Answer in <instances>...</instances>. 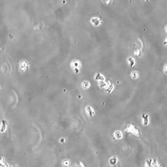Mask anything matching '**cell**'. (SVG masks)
Here are the masks:
<instances>
[{
	"label": "cell",
	"instance_id": "4",
	"mask_svg": "<svg viewBox=\"0 0 167 167\" xmlns=\"http://www.w3.org/2000/svg\"><path fill=\"white\" fill-rule=\"evenodd\" d=\"M131 76L132 79L134 80L138 79L139 76L138 72L137 71H133L131 73Z\"/></svg>",
	"mask_w": 167,
	"mask_h": 167
},
{
	"label": "cell",
	"instance_id": "1",
	"mask_svg": "<svg viewBox=\"0 0 167 167\" xmlns=\"http://www.w3.org/2000/svg\"><path fill=\"white\" fill-rule=\"evenodd\" d=\"M143 124L144 126H147L150 123V116L147 114H143L142 116Z\"/></svg>",
	"mask_w": 167,
	"mask_h": 167
},
{
	"label": "cell",
	"instance_id": "5",
	"mask_svg": "<svg viewBox=\"0 0 167 167\" xmlns=\"http://www.w3.org/2000/svg\"><path fill=\"white\" fill-rule=\"evenodd\" d=\"M6 121L3 120L2 123L0 126V131L1 132H3L6 130Z\"/></svg>",
	"mask_w": 167,
	"mask_h": 167
},
{
	"label": "cell",
	"instance_id": "6",
	"mask_svg": "<svg viewBox=\"0 0 167 167\" xmlns=\"http://www.w3.org/2000/svg\"><path fill=\"white\" fill-rule=\"evenodd\" d=\"M128 62H129L131 67H132L134 66L135 64V61L132 57H130L128 59Z\"/></svg>",
	"mask_w": 167,
	"mask_h": 167
},
{
	"label": "cell",
	"instance_id": "2",
	"mask_svg": "<svg viewBox=\"0 0 167 167\" xmlns=\"http://www.w3.org/2000/svg\"><path fill=\"white\" fill-rule=\"evenodd\" d=\"M127 130L134 134L136 133L137 134L138 133V130L135 126L132 124H131L128 126L127 127Z\"/></svg>",
	"mask_w": 167,
	"mask_h": 167
},
{
	"label": "cell",
	"instance_id": "3",
	"mask_svg": "<svg viewBox=\"0 0 167 167\" xmlns=\"http://www.w3.org/2000/svg\"><path fill=\"white\" fill-rule=\"evenodd\" d=\"M92 23L95 26H98L101 23L102 19L100 18L94 17L91 20Z\"/></svg>",
	"mask_w": 167,
	"mask_h": 167
}]
</instances>
